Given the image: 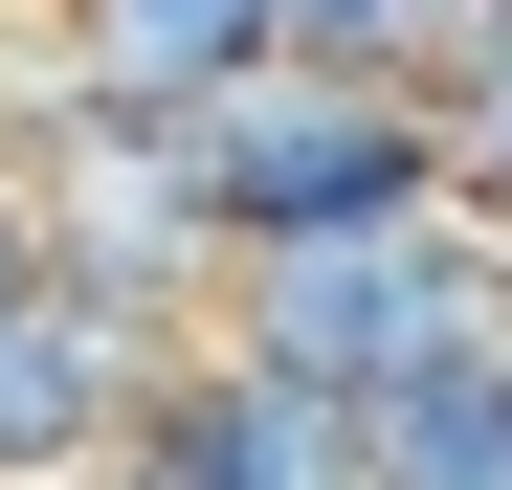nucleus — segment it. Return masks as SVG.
Wrapping results in <instances>:
<instances>
[{"label": "nucleus", "mask_w": 512, "mask_h": 490, "mask_svg": "<svg viewBox=\"0 0 512 490\" xmlns=\"http://www.w3.org/2000/svg\"><path fill=\"white\" fill-rule=\"evenodd\" d=\"M201 223H223V268H268V245H379V223H468L446 90H401V67H268V90H223L201 112Z\"/></svg>", "instance_id": "nucleus-1"}, {"label": "nucleus", "mask_w": 512, "mask_h": 490, "mask_svg": "<svg viewBox=\"0 0 512 490\" xmlns=\"http://www.w3.org/2000/svg\"><path fill=\"white\" fill-rule=\"evenodd\" d=\"M156 446H179L201 490H379V401H334V379H290V357H179L156 379Z\"/></svg>", "instance_id": "nucleus-2"}, {"label": "nucleus", "mask_w": 512, "mask_h": 490, "mask_svg": "<svg viewBox=\"0 0 512 490\" xmlns=\"http://www.w3.org/2000/svg\"><path fill=\"white\" fill-rule=\"evenodd\" d=\"M23 45H45V67H90L112 112H223V90H268V67H290L268 0H45Z\"/></svg>", "instance_id": "nucleus-3"}, {"label": "nucleus", "mask_w": 512, "mask_h": 490, "mask_svg": "<svg viewBox=\"0 0 512 490\" xmlns=\"http://www.w3.org/2000/svg\"><path fill=\"white\" fill-rule=\"evenodd\" d=\"M379 490H512V335L423 357V379L379 401Z\"/></svg>", "instance_id": "nucleus-4"}, {"label": "nucleus", "mask_w": 512, "mask_h": 490, "mask_svg": "<svg viewBox=\"0 0 512 490\" xmlns=\"http://www.w3.org/2000/svg\"><path fill=\"white\" fill-rule=\"evenodd\" d=\"M268 23H290V67H401V90H423L490 0H268Z\"/></svg>", "instance_id": "nucleus-5"}, {"label": "nucleus", "mask_w": 512, "mask_h": 490, "mask_svg": "<svg viewBox=\"0 0 512 490\" xmlns=\"http://www.w3.org/2000/svg\"><path fill=\"white\" fill-rule=\"evenodd\" d=\"M423 90H446V156H468V223H512V23H468L446 67H423Z\"/></svg>", "instance_id": "nucleus-6"}, {"label": "nucleus", "mask_w": 512, "mask_h": 490, "mask_svg": "<svg viewBox=\"0 0 512 490\" xmlns=\"http://www.w3.org/2000/svg\"><path fill=\"white\" fill-rule=\"evenodd\" d=\"M45 290H67V268H45V201H23V179H0V335H23V312H45Z\"/></svg>", "instance_id": "nucleus-7"}, {"label": "nucleus", "mask_w": 512, "mask_h": 490, "mask_svg": "<svg viewBox=\"0 0 512 490\" xmlns=\"http://www.w3.org/2000/svg\"><path fill=\"white\" fill-rule=\"evenodd\" d=\"M90 490H201V468H179V446H156V424H134V446H112V468H90Z\"/></svg>", "instance_id": "nucleus-8"}, {"label": "nucleus", "mask_w": 512, "mask_h": 490, "mask_svg": "<svg viewBox=\"0 0 512 490\" xmlns=\"http://www.w3.org/2000/svg\"><path fill=\"white\" fill-rule=\"evenodd\" d=\"M0 90H23V45H0Z\"/></svg>", "instance_id": "nucleus-9"}]
</instances>
